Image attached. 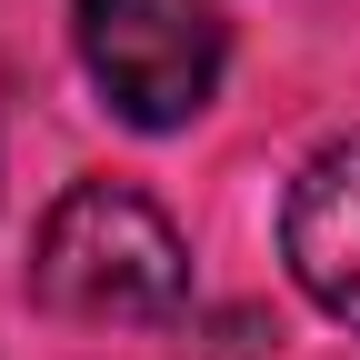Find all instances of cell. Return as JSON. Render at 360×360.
<instances>
[{
    "mask_svg": "<svg viewBox=\"0 0 360 360\" xmlns=\"http://www.w3.org/2000/svg\"><path fill=\"white\" fill-rule=\"evenodd\" d=\"M30 290L90 330H150L191 300V240L130 180H70L30 240Z\"/></svg>",
    "mask_w": 360,
    "mask_h": 360,
    "instance_id": "6da1fadb",
    "label": "cell"
},
{
    "mask_svg": "<svg viewBox=\"0 0 360 360\" xmlns=\"http://www.w3.org/2000/svg\"><path fill=\"white\" fill-rule=\"evenodd\" d=\"M80 70L130 130H191L220 90L231 20L210 0H70Z\"/></svg>",
    "mask_w": 360,
    "mask_h": 360,
    "instance_id": "7a4b0ae2",
    "label": "cell"
},
{
    "mask_svg": "<svg viewBox=\"0 0 360 360\" xmlns=\"http://www.w3.org/2000/svg\"><path fill=\"white\" fill-rule=\"evenodd\" d=\"M281 260L340 330H360V130L300 160L281 200Z\"/></svg>",
    "mask_w": 360,
    "mask_h": 360,
    "instance_id": "3957f363",
    "label": "cell"
}]
</instances>
